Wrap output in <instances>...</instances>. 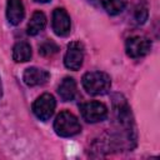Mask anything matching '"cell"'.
Masks as SVG:
<instances>
[{
  "label": "cell",
  "mask_w": 160,
  "mask_h": 160,
  "mask_svg": "<svg viewBox=\"0 0 160 160\" xmlns=\"http://www.w3.org/2000/svg\"><path fill=\"white\" fill-rule=\"evenodd\" d=\"M50 78V74L44 70V69H39V68H28L24 71L22 75V80L28 86H39V85H44L48 82Z\"/></svg>",
  "instance_id": "obj_9"
},
{
  "label": "cell",
  "mask_w": 160,
  "mask_h": 160,
  "mask_svg": "<svg viewBox=\"0 0 160 160\" xmlns=\"http://www.w3.org/2000/svg\"><path fill=\"white\" fill-rule=\"evenodd\" d=\"M58 51H59V46L51 40H46L39 46V54L42 56H51Z\"/></svg>",
  "instance_id": "obj_16"
},
{
  "label": "cell",
  "mask_w": 160,
  "mask_h": 160,
  "mask_svg": "<svg viewBox=\"0 0 160 160\" xmlns=\"http://www.w3.org/2000/svg\"><path fill=\"white\" fill-rule=\"evenodd\" d=\"M55 108H56V101H55V98L51 95V94H42L40 95L32 104V112L34 115L41 120V121H46L49 120L54 111H55Z\"/></svg>",
  "instance_id": "obj_4"
},
{
  "label": "cell",
  "mask_w": 160,
  "mask_h": 160,
  "mask_svg": "<svg viewBox=\"0 0 160 160\" xmlns=\"http://www.w3.org/2000/svg\"><path fill=\"white\" fill-rule=\"evenodd\" d=\"M2 96V84H1V79H0V99Z\"/></svg>",
  "instance_id": "obj_18"
},
{
  "label": "cell",
  "mask_w": 160,
  "mask_h": 160,
  "mask_svg": "<svg viewBox=\"0 0 160 160\" xmlns=\"http://www.w3.org/2000/svg\"><path fill=\"white\" fill-rule=\"evenodd\" d=\"M31 46L26 41H19L12 48V59L15 62H26L31 59Z\"/></svg>",
  "instance_id": "obj_12"
},
{
  "label": "cell",
  "mask_w": 160,
  "mask_h": 160,
  "mask_svg": "<svg viewBox=\"0 0 160 160\" xmlns=\"http://www.w3.org/2000/svg\"><path fill=\"white\" fill-rule=\"evenodd\" d=\"M102 8L110 15H118L125 9V0H100Z\"/></svg>",
  "instance_id": "obj_14"
},
{
  "label": "cell",
  "mask_w": 160,
  "mask_h": 160,
  "mask_svg": "<svg viewBox=\"0 0 160 160\" xmlns=\"http://www.w3.org/2000/svg\"><path fill=\"white\" fill-rule=\"evenodd\" d=\"M125 50L128 56L132 59L142 58L151 50V41L145 36H131L125 42Z\"/></svg>",
  "instance_id": "obj_6"
},
{
  "label": "cell",
  "mask_w": 160,
  "mask_h": 160,
  "mask_svg": "<svg viewBox=\"0 0 160 160\" xmlns=\"http://www.w3.org/2000/svg\"><path fill=\"white\" fill-rule=\"evenodd\" d=\"M46 26V16L42 11H35L31 18L30 21L28 24V34L34 36L38 35L40 31H42Z\"/></svg>",
  "instance_id": "obj_13"
},
{
  "label": "cell",
  "mask_w": 160,
  "mask_h": 160,
  "mask_svg": "<svg viewBox=\"0 0 160 160\" xmlns=\"http://www.w3.org/2000/svg\"><path fill=\"white\" fill-rule=\"evenodd\" d=\"M54 130L59 136L70 138L81 131V125L72 112L64 110L56 116L54 121Z\"/></svg>",
  "instance_id": "obj_3"
},
{
  "label": "cell",
  "mask_w": 160,
  "mask_h": 160,
  "mask_svg": "<svg viewBox=\"0 0 160 160\" xmlns=\"http://www.w3.org/2000/svg\"><path fill=\"white\" fill-rule=\"evenodd\" d=\"M79 109H80L82 119L88 122H91V124L102 121L108 118V108L100 101L82 102L79 106Z\"/></svg>",
  "instance_id": "obj_5"
},
{
  "label": "cell",
  "mask_w": 160,
  "mask_h": 160,
  "mask_svg": "<svg viewBox=\"0 0 160 160\" xmlns=\"http://www.w3.org/2000/svg\"><path fill=\"white\" fill-rule=\"evenodd\" d=\"M84 45L80 41H71L68 45L65 56H64V64L70 70H79L82 66L84 62Z\"/></svg>",
  "instance_id": "obj_7"
},
{
  "label": "cell",
  "mask_w": 160,
  "mask_h": 160,
  "mask_svg": "<svg viewBox=\"0 0 160 160\" xmlns=\"http://www.w3.org/2000/svg\"><path fill=\"white\" fill-rule=\"evenodd\" d=\"M35 2H41V4H45V2H49V1H51V0H34Z\"/></svg>",
  "instance_id": "obj_17"
},
{
  "label": "cell",
  "mask_w": 160,
  "mask_h": 160,
  "mask_svg": "<svg viewBox=\"0 0 160 160\" xmlns=\"http://www.w3.org/2000/svg\"><path fill=\"white\" fill-rule=\"evenodd\" d=\"M51 26L58 36H66L71 30V20L65 9L58 8L52 12Z\"/></svg>",
  "instance_id": "obj_8"
},
{
  "label": "cell",
  "mask_w": 160,
  "mask_h": 160,
  "mask_svg": "<svg viewBox=\"0 0 160 160\" xmlns=\"http://www.w3.org/2000/svg\"><path fill=\"white\" fill-rule=\"evenodd\" d=\"M58 94L62 101L74 100L78 94V86H76L75 80L72 78H65L58 88Z\"/></svg>",
  "instance_id": "obj_11"
},
{
  "label": "cell",
  "mask_w": 160,
  "mask_h": 160,
  "mask_svg": "<svg viewBox=\"0 0 160 160\" xmlns=\"http://www.w3.org/2000/svg\"><path fill=\"white\" fill-rule=\"evenodd\" d=\"M85 91L92 96L104 95L110 90L111 79L102 71H89L81 79Z\"/></svg>",
  "instance_id": "obj_2"
},
{
  "label": "cell",
  "mask_w": 160,
  "mask_h": 160,
  "mask_svg": "<svg viewBox=\"0 0 160 160\" xmlns=\"http://www.w3.org/2000/svg\"><path fill=\"white\" fill-rule=\"evenodd\" d=\"M148 15H149V9H148L146 2L144 0H139L138 4L134 8V18H135V21L141 25V24H144L148 20Z\"/></svg>",
  "instance_id": "obj_15"
},
{
  "label": "cell",
  "mask_w": 160,
  "mask_h": 160,
  "mask_svg": "<svg viewBox=\"0 0 160 160\" xmlns=\"http://www.w3.org/2000/svg\"><path fill=\"white\" fill-rule=\"evenodd\" d=\"M112 110H114V139L112 144L118 148L132 149L136 145V129L131 115L130 106L126 100L116 94L112 96Z\"/></svg>",
  "instance_id": "obj_1"
},
{
  "label": "cell",
  "mask_w": 160,
  "mask_h": 160,
  "mask_svg": "<svg viewBox=\"0 0 160 160\" xmlns=\"http://www.w3.org/2000/svg\"><path fill=\"white\" fill-rule=\"evenodd\" d=\"M25 16V8L21 0H8L6 18L11 25H19Z\"/></svg>",
  "instance_id": "obj_10"
}]
</instances>
